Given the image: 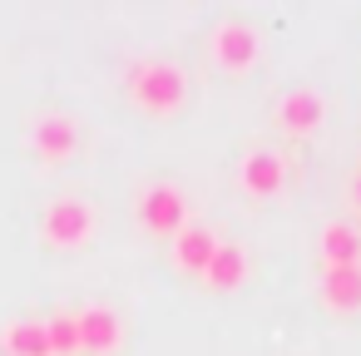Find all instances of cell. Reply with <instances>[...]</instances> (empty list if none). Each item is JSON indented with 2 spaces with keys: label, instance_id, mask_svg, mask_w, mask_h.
Listing matches in <instances>:
<instances>
[{
  "label": "cell",
  "instance_id": "12",
  "mask_svg": "<svg viewBox=\"0 0 361 356\" xmlns=\"http://www.w3.org/2000/svg\"><path fill=\"white\" fill-rule=\"evenodd\" d=\"M238 178H243V188H247V193L267 198V193H277V188H282V159H277V154H267V149H257V154H247V159H243Z\"/></svg>",
  "mask_w": 361,
  "mask_h": 356
},
{
  "label": "cell",
  "instance_id": "14",
  "mask_svg": "<svg viewBox=\"0 0 361 356\" xmlns=\"http://www.w3.org/2000/svg\"><path fill=\"white\" fill-rule=\"evenodd\" d=\"M45 331H50V351H55V356H75V351H80V317H75V312L45 317Z\"/></svg>",
  "mask_w": 361,
  "mask_h": 356
},
{
  "label": "cell",
  "instance_id": "2",
  "mask_svg": "<svg viewBox=\"0 0 361 356\" xmlns=\"http://www.w3.org/2000/svg\"><path fill=\"white\" fill-rule=\"evenodd\" d=\"M40 238L50 247H85L94 238V208L85 198H75V193L55 198L45 208V218H40Z\"/></svg>",
  "mask_w": 361,
  "mask_h": 356
},
{
  "label": "cell",
  "instance_id": "11",
  "mask_svg": "<svg viewBox=\"0 0 361 356\" xmlns=\"http://www.w3.org/2000/svg\"><path fill=\"white\" fill-rule=\"evenodd\" d=\"M243 277H247V252L238 243H218L213 262L203 267V282L218 287V292H233V287H243Z\"/></svg>",
  "mask_w": 361,
  "mask_h": 356
},
{
  "label": "cell",
  "instance_id": "8",
  "mask_svg": "<svg viewBox=\"0 0 361 356\" xmlns=\"http://www.w3.org/2000/svg\"><path fill=\"white\" fill-rule=\"evenodd\" d=\"M0 351H6V356H55L50 351V331L35 317H20V321L0 326Z\"/></svg>",
  "mask_w": 361,
  "mask_h": 356
},
{
  "label": "cell",
  "instance_id": "5",
  "mask_svg": "<svg viewBox=\"0 0 361 356\" xmlns=\"http://www.w3.org/2000/svg\"><path fill=\"white\" fill-rule=\"evenodd\" d=\"M30 149L45 159V164H65L75 149H80V124L70 114H40L30 124Z\"/></svg>",
  "mask_w": 361,
  "mask_h": 356
},
{
  "label": "cell",
  "instance_id": "10",
  "mask_svg": "<svg viewBox=\"0 0 361 356\" xmlns=\"http://www.w3.org/2000/svg\"><path fill=\"white\" fill-rule=\"evenodd\" d=\"M213 252H218V238H213V228H198V223H188V228L173 238V262H178L183 272H198V277H203V267L213 262Z\"/></svg>",
  "mask_w": 361,
  "mask_h": 356
},
{
  "label": "cell",
  "instance_id": "7",
  "mask_svg": "<svg viewBox=\"0 0 361 356\" xmlns=\"http://www.w3.org/2000/svg\"><path fill=\"white\" fill-rule=\"evenodd\" d=\"M322 119H326V99H322L317 90H292V94H282V104H277V124H282L287 134H312Z\"/></svg>",
  "mask_w": 361,
  "mask_h": 356
},
{
  "label": "cell",
  "instance_id": "13",
  "mask_svg": "<svg viewBox=\"0 0 361 356\" xmlns=\"http://www.w3.org/2000/svg\"><path fill=\"white\" fill-rule=\"evenodd\" d=\"M322 257H326V267H351V262H361V233H356L351 223H326V228H322Z\"/></svg>",
  "mask_w": 361,
  "mask_h": 356
},
{
  "label": "cell",
  "instance_id": "1",
  "mask_svg": "<svg viewBox=\"0 0 361 356\" xmlns=\"http://www.w3.org/2000/svg\"><path fill=\"white\" fill-rule=\"evenodd\" d=\"M129 99L144 114H178L188 99V75L173 60H139L129 70Z\"/></svg>",
  "mask_w": 361,
  "mask_h": 356
},
{
  "label": "cell",
  "instance_id": "6",
  "mask_svg": "<svg viewBox=\"0 0 361 356\" xmlns=\"http://www.w3.org/2000/svg\"><path fill=\"white\" fill-rule=\"evenodd\" d=\"M75 317H80V351H94V356L119 351L124 321H119L114 307H85V312H75Z\"/></svg>",
  "mask_w": 361,
  "mask_h": 356
},
{
  "label": "cell",
  "instance_id": "4",
  "mask_svg": "<svg viewBox=\"0 0 361 356\" xmlns=\"http://www.w3.org/2000/svg\"><path fill=\"white\" fill-rule=\"evenodd\" d=\"M257 50H262V40H257V30L252 25H243V20H223L218 30H213V60L223 65V70H252L257 65Z\"/></svg>",
  "mask_w": 361,
  "mask_h": 356
},
{
  "label": "cell",
  "instance_id": "9",
  "mask_svg": "<svg viewBox=\"0 0 361 356\" xmlns=\"http://www.w3.org/2000/svg\"><path fill=\"white\" fill-rule=\"evenodd\" d=\"M322 302L331 312H361V262L322 272Z\"/></svg>",
  "mask_w": 361,
  "mask_h": 356
},
{
  "label": "cell",
  "instance_id": "15",
  "mask_svg": "<svg viewBox=\"0 0 361 356\" xmlns=\"http://www.w3.org/2000/svg\"><path fill=\"white\" fill-rule=\"evenodd\" d=\"M356 203H361V178H356Z\"/></svg>",
  "mask_w": 361,
  "mask_h": 356
},
{
  "label": "cell",
  "instance_id": "3",
  "mask_svg": "<svg viewBox=\"0 0 361 356\" xmlns=\"http://www.w3.org/2000/svg\"><path fill=\"white\" fill-rule=\"evenodd\" d=\"M139 223H144L149 233L178 238V233L188 228V198H183L173 183H154V188L139 193Z\"/></svg>",
  "mask_w": 361,
  "mask_h": 356
}]
</instances>
